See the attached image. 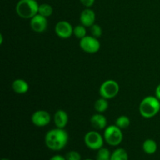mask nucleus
I'll return each instance as SVG.
<instances>
[{
    "label": "nucleus",
    "instance_id": "f257e3e1",
    "mask_svg": "<svg viewBox=\"0 0 160 160\" xmlns=\"http://www.w3.org/2000/svg\"><path fill=\"white\" fill-rule=\"evenodd\" d=\"M68 141V133L62 128L50 130L45 136V145L52 151H61L67 146Z\"/></svg>",
    "mask_w": 160,
    "mask_h": 160
},
{
    "label": "nucleus",
    "instance_id": "f03ea898",
    "mask_svg": "<svg viewBox=\"0 0 160 160\" xmlns=\"http://www.w3.org/2000/svg\"><path fill=\"white\" fill-rule=\"evenodd\" d=\"M160 111V100L156 96H146L139 105L141 116L145 119L156 117Z\"/></svg>",
    "mask_w": 160,
    "mask_h": 160
},
{
    "label": "nucleus",
    "instance_id": "7ed1b4c3",
    "mask_svg": "<svg viewBox=\"0 0 160 160\" xmlns=\"http://www.w3.org/2000/svg\"><path fill=\"white\" fill-rule=\"evenodd\" d=\"M39 4L36 0H20L16 5V12L22 19H29L38 13Z\"/></svg>",
    "mask_w": 160,
    "mask_h": 160
},
{
    "label": "nucleus",
    "instance_id": "20e7f679",
    "mask_svg": "<svg viewBox=\"0 0 160 160\" xmlns=\"http://www.w3.org/2000/svg\"><path fill=\"white\" fill-rule=\"evenodd\" d=\"M105 142L110 146H118L123 139V134L122 129L117 125H110L106 127L103 133Z\"/></svg>",
    "mask_w": 160,
    "mask_h": 160
},
{
    "label": "nucleus",
    "instance_id": "39448f33",
    "mask_svg": "<svg viewBox=\"0 0 160 160\" xmlns=\"http://www.w3.org/2000/svg\"><path fill=\"white\" fill-rule=\"evenodd\" d=\"M84 142L89 149L98 151L103 147L105 139L104 137L97 131H91L85 134Z\"/></svg>",
    "mask_w": 160,
    "mask_h": 160
},
{
    "label": "nucleus",
    "instance_id": "423d86ee",
    "mask_svg": "<svg viewBox=\"0 0 160 160\" xmlns=\"http://www.w3.org/2000/svg\"><path fill=\"white\" fill-rule=\"evenodd\" d=\"M120 85L114 80H106L99 88V95L106 99H112L118 95Z\"/></svg>",
    "mask_w": 160,
    "mask_h": 160
},
{
    "label": "nucleus",
    "instance_id": "0eeeda50",
    "mask_svg": "<svg viewBox=\"0 0 160 160\" xmlns=\"http://www.w3.org/2000/svg\"><path fill=\"white\" fill-rule=\"evenodd\" d=\"M79 45L80 48L83 51L89 53V54H94V53L98 52L101 47L98 39L93 37L92 35H87L81 39Z\"/></svg>",
    "mask_w": 160,
    "mask_h": 160
},
{
    "label": "nucleus",
    "instance_id": "6e6552de",
    "mask_svg": "<svg viewBox=\"0 0 160 160\" xmlns=\"http://www.w3.org/2000/svg\"><path fill=\"white\" fill-rule=\"evenodd\" d=\"M31 122L33 124L38 128H43L49 124L51 121V115L46 110H37L31 116Z\"/></svg>",
    "mask_w": 160,
    "mask_h": 160
},
{
    "label": "nucleus",
    "instance_id": "1a4fd4ad",
    "mask_svg": "<svg viewBox=\"0 0 160 160\" xmlns=\"http://www.w3.org/2000/svg\"><path fill=\"white\" fill-rule=\"evenodd\" d=\"M55 32L60 38L67 39L73 34V28L68 21L60 20L55 26Z\"/></svg>",
    "mask_w": 160,
    "mask_h": 160
},
{
    "label": "nucleus",
    "instance_id": "9d476101",
    "mask_svg": "<svg viewBox=\"0 0 160 160\" xmlns=\"http://www.w3.org/2000/svg\"><path fill=\"white\" fill-rule=\"evenodd\" d=\"M30 26L36 33H43L48 28V19L38 13L30 20Z\"/></svg>",
    "mask_w": 160,
    "mask_h": 160
},
{
    "label": "nucleus",
    "instance_id": "9b49d317",
    "mask_svg": "<svg viewBox=\"0 0 160 160\" xmlns=\"http://www.w3.org/2000/svg\"><path fill=\"white\" fill-rule=\"evenodd\" d=\"M95 12L90 8H86L80 15V22L86 28H90L95 22Z\"/></svg>",
    "mask_w": 160,
    "mask_h": 160
},
{
    "label": "nucleus",
    "instance_id": "f8f14e48",
    "mask_svg": "<svg viewBox=\"0 0 160 160\" xmlns=\"http://www.w3.org/2000/svg\"><path fill=\"white\" fill-rule=\"evenodd\" d=\"M92 126L96 130H105L107 127V119L102 113L94 114L90 119Z\"/></svg>",
    "mask_w": 160,
    "mask_h": 160
},
{
    "label": "nucleus",
    "instance_id": "ddd939ff",
    "mask_svg": "<svg viewBox=\"0 0 160 160\" xmlns=\"http://www.w3.org/2000/svg\"><path fill=\"white\" fill-rule=\"evenodd\" d=\"M53 120H54V123L56 128L64 129L68 123V114L63 109H59L55 112Z\"/></svg>",
    "mask_w": 160,
    "mask_h": 160
},
{
    "label": "nucleus",
    "instance_id": "4468645a",
    "mask_svg": "<svg viewBox=\"0 0 160 160\" xmlns=\"http://www.w3.org/2000/svg\"><path fill=\"white\" fill-rule=\"evenodd\" d=\"M12 88L14 92L19 95L27 93L29 90V84L23 79H16L12 84Z\"/></svg>",
    "mask_w": 160,
    "mask_h": 160
},
{
    "label": "nucleus",
    "instance_id": "2eb2a0df",
    "mask_svg": "<svg viewBox=\"0 0 160 160\" xmlns=\"http://www.w3.org/2000/svg\"><path fill=\"white\" fill-rule=\"evenodd\" d=\"M157 143L153 139H146L142 145V149L148 155H152L156 153L157 151Z\"/></svg>",
    "mask_w": 160,
    "mask_h": 160
},
{
    "label": "nucleus",
    "instance_id": "dca6fc26",
    "mask_svg": "<svg viewBox=\"0 0 160 160\" xmlns=\"http://www.w3.org/2000/svg\"><path fill=\"white\" fill-rule=\"evenodd\" d=\"M95 109L96 110L97 112L99 113H103L107 110L108 107H109V102H108V99L101 97L100 98L97 99L95 101V105H94Z\"/></svg>",
    "mask_w": 160,
    "mask_h": 160
},
{
    "label": "nucleus",
    "instance_id": "f3484780",
    "mask_svg": "<svg viewBox=\"0 0 160 160\" xmlns=\"http://www.w3.org/2000/svg\"><path fill=\"white\" fill-rule=\"evenodd\" d=\"M110 160H128V154L123 148H118L111 154Z\"/></svg>",
    "mask_w": 160,
    "mask_h": 160
},
{
    "label": "nucleus",
    "instance_id": "a211bd4d",
    "mask_svg": "<svg viewBox=\"0 0 160 160\" xmlns=\"http://www.w3.org/2000/svg\"><path fill=\"white\" fill-rule=\"evenodd\" d=\"M53 12V9L52 6H50L48 3H43V4L39 5L38 8V14L43 16L45 17H51Z\"/></svg>",
    "mask_w": 160,
    "mask_h": 160
},
{
    "label": "nucleus",
    "instance_id": "6ab92c4d",
    "mask_svg": "<svg viewBox=\"0 0 160 160\" xmlns=\"http://www.w3.org/2000/svg\"><path fill=\"white\" fill-rule=\"evenodd\" d=\"M115 124L118 128H120V129H125V128H128L130 126V124H131V120L127 116H120L116 120Z\"/></svg>",
    "mask_w": 160,
    "mask_h": 160
},
{
    "label": "nucleus",
    "instance_id": "aec40b11",
    "mask_svg": "<svg viewBox=\"0 0 160 160\" xmlns=\"http://www.w3.org/2000/svg\"><path fill=\"white\" fill-rule=\"evenodd\" d=\"M111 154L112 153L110 152V151L108 148L102 147L97 152L96 159L95 160H110Z\"/></svg>",
    "mask_w": 160,
    "mask_h": 160
},
{
    "label": "nucleus",
    "instance_id": "412c9836",
    "mask_svg": "<svg viewBox=\"0 0 160 160\" xmlns=\"http://www.w3.org/2000/svg\"><path fill=\"white\" fill-rule=\"evenodd\" d=\"M73 35L78 39H82L85 36H87V30L86 27L81 23L80 25H77L75 28H73Z\"/></svg>",
    "mask_w": 160,
    "mask_h": 160
},
{
    "label": "nucleus",
    "instance_id": "4be33fe9",
    "mask_svg": "<svg viewBox=\"0 0 160 160\" xmlns=\"http://www.w3.org/2000/svg\"><path fill=\"white\" fill-rule=\"evenodd\" d=\"M90 31L91 35L96 38H100L102 34V29L99 25L96 24V23H94L92 27H90Z\"/></svg>",
    "mask_w": 160,
    "mask_h": 160
},
{
    "label": "nucleus",
    "instance_id": "5701e85b",
    "mask_svg": "<svg viewBox=\"0 0 160 160\" xmlns=\"http://www.w3.org/2000/svg\"><path fill=\"white\" fill-rule=\"evenodd\" d=\"M67 160H81V155L77 151H70L66 155Z\"/></svg>",
    "mask_w": 160,
    "mask_h": 160
},
{
    "label": "nucleus",
    "instance_id": "b1692460",
    "mask_svg": "<svg viewBox=\"0 0 160 160\" xmlns=\"http://www.w3.org/2000/svg\"><path fill=\"white\" fill-rule=\"evenodd\" d=\"M80 2H81V4L84 6H85L86 8H90L93 6L95 0H80Z\"/></svg>",
    "mask_w": 160,
    "mask_h": 160
},
{
    "label": "nucleus",
    "instance_id": "393cba45",
    "mask_svg": "<svg viewBox=\"0 0 160 160\" xmlns=\"http://www.w3.org/2000/svg\"><path fill=\"white\" fill-rule=\"evenodd\" d=\"M49 160H67V159L61 155H55L52 157L50 158Z\"/></svg>",
    "mask_w": 160,
    "mask_h": 160
},
{
    "label": "nucleus",
    "instance_id": "a878e982",
    "mask_svg": "<svg viewBox=\"0 0 160 160\" xmlns=\"http://www.w3.org/2000/svg\"><path fill=\"white\" fill-rule=\"evenodd\" d=\"M155 96L160 100V84L156 87V92H155Z\"/></svg>",
    "mask_w": 160,
    "mask_h": 160
},
{
    "label": "nucleus",
    "instance_id": "bb28decb",
    "mask_svg": "<svg viewBox=\"0 0 160 160\" xmlns=\"http://www.w3.org/2000/svg\"><path fill=\"white\" fill-rule=\"evenodd\" d=\"M1 160H10V159H6V158H3V159H2Z\"/></svg>",
    "mask_w": 160,
    "mask_h": 160
},
{
    "label": "nucleus",
    "instance_id": "cd10ccee",
    "mask_svg": "<svg viewBox=\"0 0 160 160\" xmlns=\"http://www.w3.org/2000/svg\"><path fill=\"white\" fill-rule=\"evenodd\" d=\"M84 160H93V159H84Z\"/></svg>",
    "mask_w": 160,
    "mask_h": 160
},
{
    "label": "nucleus",
    "instance_id": "c85d7f7f",
    "mask_svg": "<svg viewBox=\"0 0 160 160\" xmlns=\"http://www.w3.org/2000/svg\"><path fill=\"white\" fill-rule=\"evenodd\" d=\"M36 1H38V0H36Z\"/></svg>",
    "mask_w": 160,
    "mask_h": 160
}]
</instances>
